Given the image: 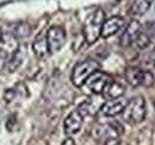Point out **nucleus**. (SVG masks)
<instances>
[{"label":"nucleus","instance_id":"4be33fe9","mask_svg":"<svg viewBox=\"0 0 155 145\" xmlns=\"http://www.w3.org/2000/svg\"><path fill=\"white\" fill-rule=\"evenodd\" d=\"M1 36H2V32H1V29H0V38H1Z\"/></svg>","mask_w":155,"mask_h":145},{"label":"nucleus","instance_id":"aec40b11","mask_svg":"<svg viewBox=\"0 0 155 145\" xmlns=\"http://www.w3.org/2000/svg\"><path fill=\"white\" fill-rule=\"evenodd\" d=\"M104 145H129V144L125 143L124 140L119 139V138H114V139H109V140H106Z\"/></svg>","mask_w":155,"mask_h":145},{"label":"nucleus","instance_id":"1a4fd4ad","mask_svg":"<svg viewBox=\"0 0 155 145\" xmlns=\"http://www.w3.org/2000/svg\"><path fill=\"white\" fill-rule=\"evenodd\" d=\"M127 104L128 101L123 96L118 99H114V100H106L100 108V113L105 117H115L118 114H122Z\"/></svg>","mask_w":155,"mask_h":145},{"label":"nucleus","instance_id":"2eb2a0df","mask_svg":"<svg viewBox=\"0 0 155 145\" xmlns=\"http://www.w3.org/2000/svg\"><path fill=\"white\" fill-rule=\"evenodd\" d=\"M103 105H97L94 100H86L82 104L79 105L78 111L82 117H87V115H96L98 112H100Z\"/></svg>","mask_w":155,"mask_h":145},{"label":"nucleus","instance_id":"f8f14e48","mask_svg":"<svg viewBox=\"0 0 155 145\" xmlns=\"http://www.w3.org/2000/svg\"><path fill=\"white\" fill-rule=\"evenodd\" d=\"M32 51L37 58H45L49 53V47H48V40H47V34L41 32L35 38L32 43Z\"/></svg>","mask_w":155,"mask_h":145},{"label":"nucleus","instance_id":"4468645a","mask_svg":"<svg viewBox=\"0 0 155 145\" xmlns=\"http://www.w3.org/2000/svg\"><path fill=\"white\" fill-rule=\"evenodd\" d=\"M143 76H144V70L137 68V67H129L125 70V79L131 87H140L143 83Z\"/></svg>","mask_w":155,"mask_h":145},{"label":"nucleus","instance_id":"0eeeda50","mask_svg":"<svg viewBox=\"0 0 155 145\" xmlns=\"http://www.w3.org/2000/svg\"><path fill=\"white\" fill-rule=\"evenodd\" d=\"M49 53L55 54L62 49L66 43V31L61 26H51L47 32Z\"/></svg>","mask_w":155,"mask_h":145},{"label":"nucleus","instance_id":"7ed1b4c3","mask_svg":"<svg viewBox=\"0 0 155 145\" xmlns=\"http://www.w3.org/2000/svg\"><path fill=\"white\" fill-rule=\"evenodd\" d=\"M122 118L129 124H138L146 118V101L142 96H137L128 101L122 112Z\"/></svg>","mask_w":155,"mask_h":145},{"label":"nucleus","instance_id":"9b49d317","mask_svg":"<svg viewBox=\"0 0 155 145\" xmlns=\"http://www.w3.org/2000/svg\"><path fill=\"white\" fill-rule=\"evenodd\" d=\"M124 25V19L119 16H114L109 19H105L103 27H101V34L100 37L103 38H109V37L116 35L117 32L123 27Z\"/></svg>","mask_w":155,"mask_h":145},{"label":"nucleus","instance_id":"5701e85b","mask_svg":"<svg viewBox=\"0 0 155 145\" xmlns=\"http://www.w3.org/2000/svg\"><path fill=\"white\" fill-rule=\"evenodd\" d=\"M154 66H155V61H154Z\"/></svg>","mask_w":155,"mask_h":145},{"label":"nucleus","instance_id":"f3484780","mask_svg":"<svg viewBox=\"0 0 155 145\" xmlns=\"http://www.w3.org/2000/svg\"><path fill=\"white\" fill-rule=\"evenodd\" d=\"M21 61H23V57L20 56V50L15 55L11 60L6 61V64H5V68L8 72H16L21 64Z\"/></svg>","mask_w":155,"mask_h":145},{"label":"nucleus","instance_id":"423d86ee","mask_svg":"<svg viewBox=\"0 0 155 145\" xmlns=\"http://www.w3.org/2000/svg\"><path fill=\"white\" fill-rule=\"evenodd\" d=\"M123 132H124L123 126L117 120H111V121L103 123V124L98 125L94 128V136L97 138H104L105 142L109 140V139L119 138L123 134Z\"/></svg>","mask_w":155,"mask_h":145},{"label":"nucleus","instance_id":"20e7f679","mask_svg":"<svg viewBox=\"0 0 155 145\" xmlns=\"http://www.w3.org/2000/svg\"><path fill=\"white\" fill-rule=\"evenodd\" d=\"M111 81H112V77L109 74L101 72V70H97L87 79V81L85 82L82 87H85L88 93L98 95V94H103L104 89Z\"/></svg>","mask_w":155,"mask_h":145},{"label":"nucleus","instance_id":"f03ea898","mask_svg":"<svg viewBox=\"0 0 155 145\" xmlns=\"http://www.w3.org/2000/svg\"><path fill=\"white\" fill-rule=\"evenodd\" d=\"M99 68H100L99 62L93 58H86L84 61H80L74 66L72 70V75H71L72 83L75 87H82L87 81V79L92 74L99 70Z\"/></svg>","mask_w":155,"mask_h":145},{"label":"nucleus","instance_id":"dca6fc26","mask_svg":"<svg viewBox=\"0 0 155 145\" xmlns=\"http://www.w3.org/2000/svg\"><path fill=\"white\" fill-rule=\"evenodd\" d=\"M154 0H134L131 6V14L133 16H143L148 12L150 6L153 5Z\"/></svg>","mask_w":155,"mask_h":145},{"label":"nucleus","instance_id":"9d476101","mask_svg":"<svg viewBox=\"0 0 155 145\" xmlns=\"http://www.w3.org/2000/svg\"><path fill=\"white\" fill-rule=\"evenodd\" d=\"M141 30H142V26H141L140 21L136 20V19H133V20L129 23V25L125 27L124 32L122 34V36L119 38L120 45L128 47V45L134 44V42H135V39L137 38V36L140 35Z\"/></svg>","mask_w":155,"mask_h":145},{"label":"nucleus","instance_id":"f257e3e1","mask_svg":"<svg viewBox=\"0 0 155 145\" xmlns=\"http://www.w3.org/2000/svg\"><path fill=\"white\" fill-rule=\"evenodd\" d=\"M105 21V13L101 8L92 12L84 23V38L87 44H93L100 37L101 27Z\"/></svg>","mask_w":155,"mask_h":145},{"label":"nucleus","instance_id":"6ab92c4d","mask_svg":"<svg viewBox=\"0 0 155 145\" xmlns=\"http://www.w3.org/2000/svg\"><path fill=\"white\" fill-rule=\"evenodd\" d=\"M154 85V75L152 74L150 72H146L144 70V76H143V83L142 86L144 87H152Z\"/></svg>","mask_w":155,"mask_h":145},{"label":"nucleus","instance_id":"a211bd4d","mask_svg":"<svg viewBox=\"0 0 155 145\" xmlns=\"http://www.w3.org/2000/svg\"><path fill=\"white\" fill-rule=\"evenodd\" d=\"M15 36L17 37H26L29 36V34H30V27L25 24V23H21L19 24L18 26H17V29H16V32H12Z\"/></svg>","mask_w":155,"mask_h":145},{"label":"nucleus","instance_id":"ddd939ff","mask_svg":"<svg viewBox=\"0 0 155 145\" xmlns=\"http://www.w3.org/2000/svg\"><path fill=\"white\" fill-rule=\"evenodd\" d=\"M124 92H125V88L123 85H120L119 82H116V81H111L106 88L103 92V96L104 99L106 100H114V99H118V98H122L124 95Z\"/></svg>","mask_w":155,"mask_h":145},{"label":"nucleus","instance_id":"412c9836","mask_svg":"<svg viewBox=\"0 0 155 145\" xmlns=\"http://www.w3.org/2000/svg\"><path fill=\"white\" fill-rule=\"evenodd\" d=\"M61 145H75V142L69 137V138H67V139H66V140H64Z\"/></svg>","mask_w":155,"mask_h":145},{"label":"nucleus","instance_id":"39448f33","mask_svg":"<svg viewBox=\"0 0 155 145\" xmlns=\"http://www.w3.org/2000/svg\"><path fill=\"white\" fill-rule=\"evenodd\" d=\"M19 51L18 38L12 32H4L0 38V60L8 61Z\"/></svg>","mask_w":155,"mask_h":145},{"label":"nucleus","instance_id":"6e6552de","mask_svg":"<svg viewBox=\"0 0 155 145\" xmlns=\"http://www.w3.org/2000/svg\"><path fill=\"white\" fill-rule=\"evenodd\" d=\"M84 123V117L79 113V111H73L71 112L67 118L63 121V131L68 137H72L77 134L78 132L81 130Z\"/></svg>","mask_w":155,"mask_h":145}]
</instances>
